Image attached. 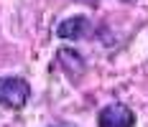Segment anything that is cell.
Wrapping results in <instances>:
<instances>
[{"label": "cell", "mask_w": 148, "mask_h": 127, "mask_svg": "<svg viewBox=\"0 0 148 127\" xmlns=\"http://www.w3.org/2000/svg\"><path fill=\"white\" fill-rule=\"evenodd\" d=\"M56 127H72V125H56Z\"/></svg>", "instance_id": "obj_6"}, {"label": "cell", "mask_w": 148, "mask_h": 127, "mask_svg": "<svg viewBox=\"0 0 148 127\" xmlns=\"http://www.w3.org/2000/svg\"><path fill=\"white\" fill-rule=\"evenodd\" d=\"M31 99V86L21 76H0V107L23 109Z\"/></svg>", "instance_id": "obj_1"}, {"label": "cell", "mask_w": 148, "mask_h": 127, "mask_svg": "<svg viewBox=\"0 0 148 127\" xmlns=\"http://www.w3.org/2000/svg\"><path fill=\"white\" fill-rule=\"evenodd\" d=\"M89 33H92V20L87 15H72V18L61 20L56 28V36L64 41H79V38H87Z\"/></svg>", "instance_id": "obj_3"}, {"label": "cell", "mask_w": 148, "mask_h": 127, "mask_svg": "<svg viewBox=\"0 0 148 127\" xmlns=\"http://www.w3.org/2000/svg\"><path fill=\"white\" fill-rule=\"evenodd\" d=\"M125 3H128V0H125Z\"/></svg>", "instance_id": "obj_7"}, {"label": "cell", "mask_w": 148, "mask_h": 127, "mask_svg": "<svg viewBox=\"0 0 148 127\" xmlns=\"http://www.w3.org/2000/svg\"><path fill=\"white\" fill-rule=\"evenodd\" d=\"M82 3H87V5H95V3H97V0H82Z\"/></svg>", "instance_id": "obj_5"}, {"label": "cell", "mask_w": 148, "mask_h": 127, "mask_svg": "<svg viewBox=\"0 0 148 127\" xmlns=\"http://www.w3.org/2000/svg\"><path fill=\"white\" fill-rule=\"evenodd\" d=\"M56 61H59L61 69L66 71V76L74 79V81L84 74V58L79 56L74 48H59V51H56Z\"/></svg>", "instance_id": "obj_4"}, {"label": "cell", "mask_w": 148, "mask_h": 127, "mask_svg": "<svg viewBox=\"0 0 148 127\" xmlns=\"http://www.w3.org/2000/svg\"><path fill=\"white\" fill-rule=\"evenodd\" d=\"M97 127H135V112L123 102H112L100 109Z\"/></svg>", "instance_id": "obj_2"}]
</instances>
